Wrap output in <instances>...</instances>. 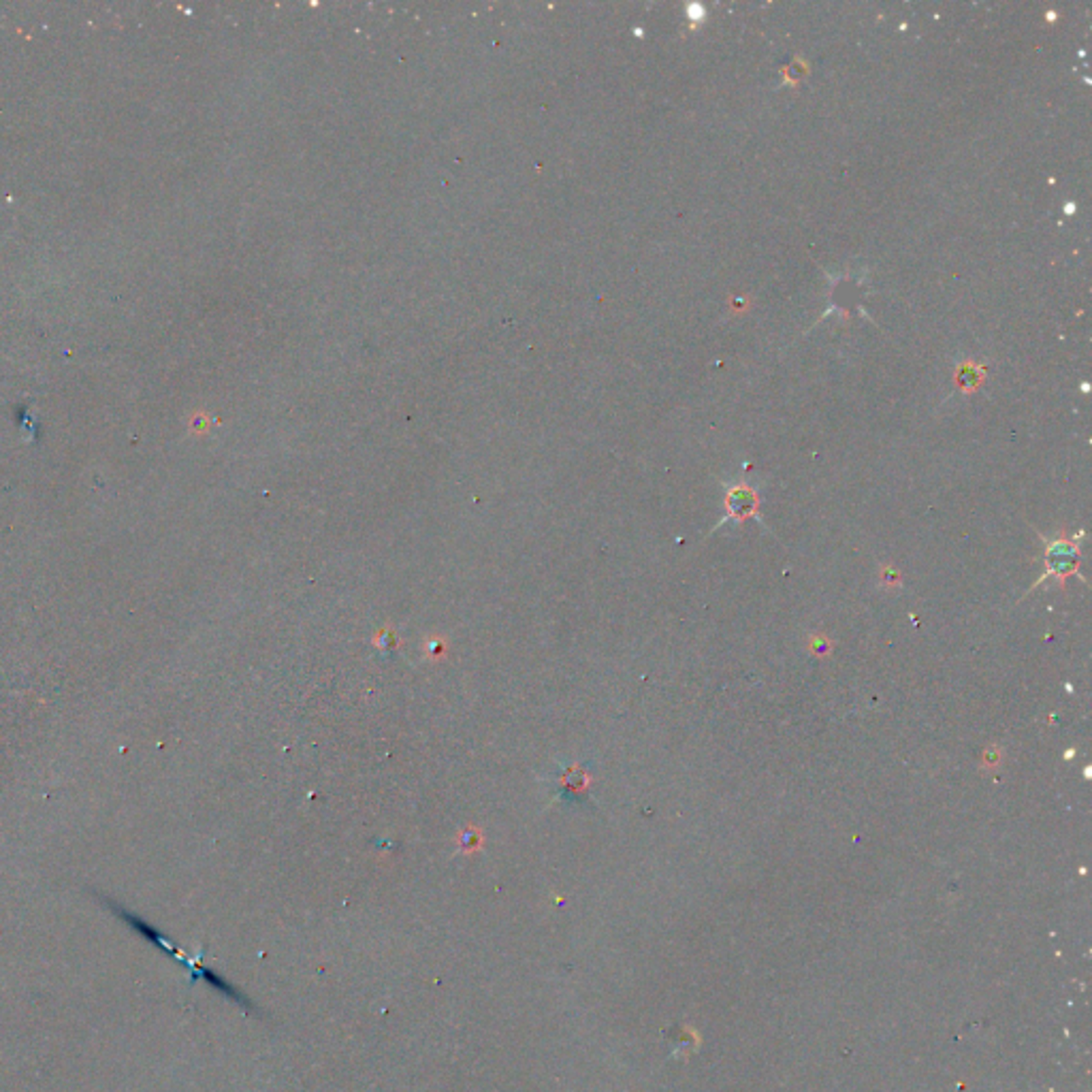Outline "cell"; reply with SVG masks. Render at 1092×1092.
<instances>
[{
  "mask_svg": "<svg viewBox=\"0 0 1092 1092\" xmlns=\"http://www.w3.org/2000/svg\"><path fill=\"white\" fill-rule=\"evenodd\" d=\"M728 506L732 508L734 514H738V516L751 514V512H753V508H755L753 493H749V491H736V493L729 495Z\"/></svg>",
  "mask_w": 1092,
  "mask_h": 1092,
  "instance_id": "cell-2",
  "label": "cell"
},
{
  "mask_svg": "<svg viewBox=\"0 0 1092 1092\" xmlns=\"http://www.w3.org/2000/svg\"><path fill=\"white\" fill-rule=\"evenodd\" d=\"M1077 550L1065 540H1056L1048 549V567L1049 574H1056L1065 578L1066 574H1073L1077 567Z\"/></svg>",
  "mask_w": 1092,
  "mask_h": 1092,
  "instance_id": "cell-1",
  "label": "cell"
}]
</instances>
